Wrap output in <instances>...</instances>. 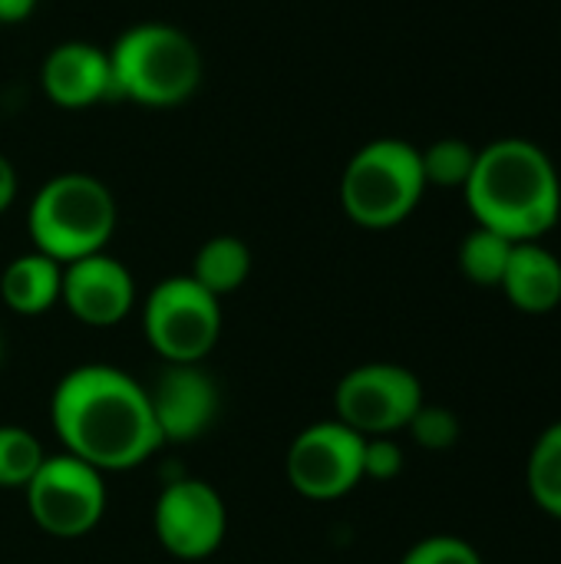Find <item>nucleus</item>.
<instances>
[{"label":"nucleus","mask_w":561,"mask_h":564,"mask_svg":"<svg viewBox=\"0 0 561 564\" xmlns=\"http://www.w3.org/2000/svg\"><path fill=\"white\" fill-rule=\"evenodd\" d=\"M526 479L536 506L552 519H561V420L542 430V436L536 440Z\"/></svg>","instance_id":"18"},{"label":"nucleus","mask_w":561,"mask_h":564,"mask_svg":"<svg viewBox=\"0 0 561 564\" xmlns=\"http://www.w3.org/2000/svg\"><path fill=\"white\" fill-rule=\"evenodd\" d=\"M60 304L83 327H96V330L116 327L136 307V278L109 251L69 261L63 264Z\"/></svg>","instance_id":"12"},{"label":"nucleus","mask_w":561,"mask_h":564,"mask_svg":"<svg viewBox=\"0 0 561 564\" xmlns=\"http://www.w3.org/2000/svg\"><path fill=\"white\" fill-rule=\"evenodd\" d=\"M400 564H483L479 552L466 542V539H456V535H430V539H420Z\"/></svg>","instance_id":"22"},{"label":"nucleus","mask_w":561,"mask_h":564,"mask_svg":"<svg viewBox=\"0 0 561 564\" xmlns=\"http://www.w3.org/2000/svg\"><path fill=\"white\" fill-rule=\"evenodd\" d=\"M145 390L162 443H195L218 420L222 390L202 364H165Z\"/></svg>","instance_id":"11"},{"label":"nucleus","mask_w":561,"mask_h":564,"mask_svg":"<svg viewBox=\"0 0 561 564\" xmlns=\"http://www.w3.org/2000/svg\"><path fill=\"white\" fill-rule=\"evenodd\" d=\"M50 426L63 453L106 473H129L149 463L165 443L155 426L149 390L109 364L66 370L50 397Z\"/></svg>","instance_id":"1"},{"label":"nucleus","mask_w":561,"mask_h":564,"mask_svg":"<svg viewBox=\"0 0 561 564\" xmlns=\"http://www.w3.org/2000/svg\"><path fill=\"white\" fill-rule=\"evenodd\" d=\"M403 449L393 436H367L364 443V479L390 482L403 473Z\"/></svg>","instance_id":"23"},{"label":"nucleus","mask_w":561,"mask_h":564,"mask_svg":"<svg viewBox=\"0 0 561 564\" xmlns=\"http://www.w3.org/2000/svg\"><path fill=\"white\" fill-rule=\"evenodd\" d=\"M23 496L30 519L50 539L89 535L103 522L109 502L106 476L63 449L43 459Z\"/></svg>","instance_id":"7"},{"label":"nucleus","mask_w":561,"mask_h":564,"mask_svg":"<svg viewBox=\"0 0 561 564\" xmlns=\"http://www.w3.org/2000/svg\"><path fill=\"white\" fill-rule=\"evenodd\" d=\"M36 0H0V23H20L33 13Z\"/></svg>","instance_id":"25"},{"label":"nucleus","mask_w":561,"mask_h":564,"mask_svg":"<svg viewBox=\"0 0 561 564\" xmlns=\"http://www.w3.org/2000/svg\"><path fill=\"white\" fill-rule=\"evenodd\" d=\"M499 288L516 311L549 314L561 304V261L542 241H519Z\"/></svg>","instance_id":"14"},{"label":"nucleus","mask_w":561,"mask_h":564,"mask_svg":"<svg viewBox=\"0 0 561 564\" xmlns=\"http://www.w3.org/2000/svg\"><path fill=\"white\" fill-rule=\"evenodd\" d=\"M116 99L145 109H172L195 96L202 83V53L195 40L162 20L132 23L109 50Z\"/></svg>","instance_id":"3"},{"label":"nucleus","mask_w":561,"mask_h":564,"mask_svg":"<svg viewBox=\"0 0 561 564\" xmlns=\"http://www.w3.org/2000/svg\"><path fill=\"white\" fill-rule=\"evenodd\" d=\"M40 86L60 109H89L103 99H116L109 53L86 40L56 43L40 66Z\"/></svg>","instance_id":"13"},{"label":"nucleus","mask_w":561,"mask_h":564,"mask_svg":"<svg viewBox=\"0 0 561 564\" xmlns=\"http://www.w3.org/2000/svg\"><path fill=\"white\" fill-rule=\"evenodd\" d=\"M63 264L43 251L17 254L0 274V301L20 317H40L60 304Z\"/></svg>","instance_id":"15"},{"label":"nucleus","mask_w":561,"mask_h":564,"mask_svg":"<svg viewBox=\"0 0 561 564\" xmlns=\"http://www.w3.org/2000/svg\"><path fill=\"white\" fill-rule=\"evenodd\" d=\"M427 192L420 149L407 139H374L360 145L341 175L344 215L370 231L407 221Z\"/></svg>","instance_id":"5"},{"label":"nucleus","mask_w":561,"mask_h":564,"mask_svg":"<svg viewBox=\"0 0 561 564\" xmlns=\"http://www.w3.org/2000/svg\"><path fill=\"white\" fill-rule=\"evenodd\" d=\"M222 301L192 274L159 281L142 301V334L162 364H205L222 340Z\"/></svg>","instance_id":"6"},{"label":"nucleus","mask_w":561,"mask_h":564,"mask_svg":"<svg viewBox=\"0 0 561 564\" xmlns=\"http://www.w3.org/2000/svg\"><path fill=\"white\" fill-rule=\"evenodd\" d=\"M479 149H473L466 139H440L427 149H420V162H423V178L427 188L440 185V188H466L473 165H476Z\"/></svg>","instance_id":"20"},{"label":"nucleus","mask_w":561,"mask_h":564,"mask_svg":"<svg viewBox=\"0 0 561 564\" xmlns=\"http://www.w3.org/2000/svg\"><path fill=\"white\" fill-rule=\"evenodd\" d=\"M0 360H3V337H0Z\"/></svg>","instance_id":"26"},{"label":"nucleus","mask_w":561,"mask_h":564,"mask_svg":"<svg viewBox=\"0 0 561 564\" xmlns=\"http://www.w3.org/2000/svg\"><path fill=\"white\" fill-rule=\"evenodd\" d=\"M152 532L155 542L179 562L212 558L228 535V509L222 492L198 476L165 482L152 506Z\"/></svg>","instance_id":"10"},{"label":"nucleus","mask_w":561,"mask_h":564,"mask_svg":"<svg viewBox=\"0 0 561 564\" xmlns=\"http://www.w3.org/2000/svg\"><path fill=\"white\" fill-rule=\"evenodd\" d=\"M116 195L89 172H63L46 178L26 212L33 248L60 264L106 251L116 235Z\"/></svg>","instance_id":"4"},{"label":"nucleus","mask_w":561,"mask_h":564,"mask_svg":"<svg viewBox=\"0 0 561 564\" xmlns=\"http://www.w3.org/2000/svg\"><path fill=\"white\" fill-rule=\"evenodd\" d=\"M423 383L400 364H360L334 387V420L360 436H393L423 406Z\"/></svg>","instance_id":"9"},{"label":"nucleus","mask_w":561,"mask_h":564,"mask_svg":"<svg viewBox=\"0 0 561 564\" xmlns=\"http://www.w3.org/2000/svg\"><path fill=\"white\" fill-rule=\"evenodd\" d=\"M43 459V443L26 426L0 423V489H26Z\"/></svg>","instance_id":"19"},{"label":"nucleus","mask_w":561,"mask_h":564,"mask_svg":"<svg viewBox=\"0 0 561 564\" xmlns=\"http://www.w3.org/2000/svg\"><path fill=\"white\" fill-rule=\"evenodd\" d=\"M513 248L516 241L489 231V228H473L463 241H460V271L466 281L479 284V288H499L503 278H506V268H509V258H513Z\"/></svg>","instance_id":"17"},{"label":"nucleus","mask_w":561,"mask_h":564,"mask_svg":"<svg viewBox=\"0 0 561 564\" xmlns=\"http://www.w3.org/2000/svg\"><path fill=\"white\" fill-rule=\"evenodd\" d=\"M192 278L222 301L251 278V248L235 235H215L195 251Z\"/></svg>","instance_id":"16"},{"label":"nucleus","mask_w":561,"mask_h":564,"mask_svg":"<svg viewBox=\"0 0 561 564\" xmlns=\"http://www.w3.org/2000/svg\"><path fill=\"white\" fill-rule=\"evenodd\" d=\"M407 430H410L413 443L420 449H430V453L453 449L460 443V433H463L460 416L453 410H446V406H436V403H423L413 413V420L407 423Z\"/></svg>","instance_id":"21"},{"label":"nucleus","mask_w":561,"mask_h":564,"mask_svg":"<svg viewBox=\"0 0 561 564\" xmlns=\"http://www.w3.org/2000/svg\"><path fill=\"white\" fill-rule=\"evenodd\" d=\"M466 205L479 228L509 241H539L561 215V178L552 155L529 139H496L479 149L466 182Z\"/></svg>","instance_id":"2"},{"label":"nucleus","mask_w":561,"mask_h":564,"mask_svg":"<svg viewBox=\"0 0 561 564\" xmlns=\"http://www.w3.org/2000/svg\"><path fill=\"white\" fill-rule=\"evenodd\" d=\"M364 443L341 420H321L304 426L288 453L284 476L288 486L308 502H337L364 482Z\"/></svg>","instance_id":"8"},{"label":"nucleus","mask_w":561,"mask_h":564,"mask_svg":"<svg viewBox=\"0 0 561 564\" xmlns=\"http://www.w3.org/2000/svg\"><path fill=\"white\" fill-rule=\"evenodd\" d=\"M17 188H20L17 169H13V162L0 152V215L17 202Z\"/></svg>","instance_id":"24"}]
</instances>
